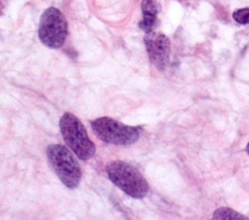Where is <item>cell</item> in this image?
<instances>
[{
    "mask_svg": "<svg viewBox=\"0 0 249 220\" xmlns=\"http://www.w3.org/2000/svg\"><path fill=\"white\" fill-rule=\"evenodd\" d=\"M59 128L65 143L80 160L87 161L94 155L95 145L76 115L64 113L59 120Z\"/></svg>",
    "mask_w": 249,
    "mask_h": 220,
    "instance_id": "2",
    "label": "cell"
},
{
    "mask_svg": "<svg viewBox=\"0 0 249 220\" xmlns=\"http://www.w3.org/2000/svg\"><path fill=\"white\" fill-rule=\"evenodd\" d=\"M142 14L143 18L139 22V26L146 33L153 31V28L157 19V6L154 0H143L142 1Z\"/></svg>",
    "mask_w": 249,
    "mask_h": 220,
    "instance_id": "7",
    "label": "cell"
},
{
    "mask_svg": "<svg viewBox=\"0 0 249 220\" xmlns=\"http://www.w3.org/2000/svg\"><path fill=\"white\" fill-rule=\"evenodd\" d=\"M47 156L60 181L69 189L78 187L82 172L69 149L61 144H50L47 147Z\"/></svg>",
    "mask_w": 249,
    "mask_h": 220,
    "instance_id": "3",
    "label": "cell"
},
{
    "mask_svg": "<svg viewBox=\"0 0 249 220\" xmlns=\"http://www.w3.org/2000/svg\"><path fill=\"white\" fill-rule=\"evenodd\" d=\"M144 43L150 61L158 70L163 71L169 62V39L162 33L151 31L146 33Z\"/></svg>",
    "mask_w": 249,
    "mask_h": 220,
    "instance_id": "6",
    "label": "cell"
},
{
    "mask_svg": "<svg viewBox=\"0 0 249 220\" xmlns=\"http://www.w3.org/2000/svg\"><path fill=\"white\" fill-rule=\"evenodd\" d=\"M232 18L239 24H249V8L236 10L232 14Z\"/></svg>",
    "mask_w": 249,
    "mask_h": 220,
    "instance_id": "9",
    "label": "cell"
},
{
    "mask_svg": "<svg viewBox=\"0 0 249 220\" xmlns=\"http://www.w3.org/2000/svg\"><path fill=\"white\" fill-rule=\"evenodd\" d=\"M213 219L222 220V219H229V220H248L249 218L238 213L237 211L230 208V207H220L215 210L213 214Z\"/></svg>",
    "mask_w": 249,
    "mask_h": 220,
    "instance_id": "8",
    "label": "cell"
},
{
    "mask_svg": "<svg viewBox=\"0 0 249 220\" xmlns=\"http://www.w3.org/2000/svg\"><path fill=\"white\" fill-rule=\"evenodd\" d=\"M246 151H247V153L249 154V142L247 143V146H246Z\"/></svg>",
    "mask_w": 249,
    "mask_h": 220,
    "instance_id": "10",
    "label": "cell"
},
{
    "mask_svg": "<svg viewBox=\"0 0 249 220\" xmlns=\"http://www.w3.org/2000/svg\"><path fill=\"white\" fill-rule=\"evenodd\" d=\"M106 173L116 186L134 199L144 198L149 191V184L141 173L124 161L109 162L106 166Z\"/></svg>",
    "mask_w": 249,
    "mask_h": 220,
    "instance_id": "1",
    "label": "cell"
},
{
    "mask_svg": "<svg viewBox=\"0 0 249 220\" xmlns=\"http://www.w3.org/2000/svg\"><path fill=\"white\" fill-rule=\"evenodd\" d=\"M39 39L50 48L62 47L67 36V21L63 14L54 7L44 11L39 23Z\"/></svg>",
    "mask_w": 249,
    "mask_h": 220,
    "instance_id": "5",
    "label": "cell"
},
{
    "mask_svg": "<svg viewBox=\"0 0 249 220\" xmlns=\"http://www.w3.org/2000/svg\"><path fill=\"white\" fill-rule=\"evenodd\" d=\"M94 135L104 142L116 145H129L139 138V129L125 125L111 117H99L91 122Z\"/></svg>",
    "mask_w": 249,
    "mask_h": 220,
    "instance_id": "4",
    "label": "cell"
}]
</instances>
